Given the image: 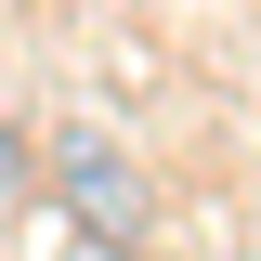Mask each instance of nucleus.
<instances>
[{
	"instance_id": "nucleus-1",
	"label": "nucleus",
	"mask_w": 261,
	"mask_h": 261,
	"mask_svg": "<svg viewBox=\"0 0 261 261\" xmlns=\"http://www.w3.org/2000/svg\"><path fill=\"white\" fill-rule=\"evenodd\" d=\"M53 183H65V209H79L105 248L144 235V183H130V157L105 144V130H65V144H53Z\"/></svg>"
},
{
	"instance_id": "nucleus-2",
	"label": "nucleus",
	"mask_w": 261,
	"mask_h": 261,
	"mask_svg": "<svg viewBox=\"0 0 261 261\" xmlns=\"http://www.w3.org/2000/svg\"><path fill=\"white\" fill-rule=\"evenodd\" d=\"M27 170H39V157H27V118H13V92H0V196L27 183Z\"/></svg>"
}]
</instances>
